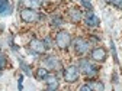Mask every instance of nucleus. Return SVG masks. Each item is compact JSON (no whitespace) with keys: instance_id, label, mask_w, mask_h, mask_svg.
Here are the masks:
<instances>
[{"instance_id":"f257e3e1","label":"nucleus","mask_w":122,"mask_h":91,"mask_svg":"<svg viewBox=\"0 0 122 91\" xmlns=\"http://www.w3.org/2000/svg\"><path fill=\"white\" fill-rule=\"evenodd\" d=\"M55 43L58 45L61 49H67L68 45L71 43V36H70V33L66 32V30H60V32L57 33V36H55Z\"/></svg>"},{"instance_id":"f03ea898","label":"nucleus","mask_w":122,"mask_h":91,"mask_svg":"<svg viewBox=\"0 0 122 91\" xmlns=\"http://www.w3.org/2000/svg\"><path fill=\"white\" fill-rule=\"evenodd\" d=\"M80 68L83 71V74L86 75V77H95V75L97 74V67L93 65L92 62H89L87 59H81L80 61Z\"/></svg>"},{"instance_id":"7ed1b4c3","label":"nucleus","mask_w":122,"mask_h":91,"mask_svg":"<svg viewBox=\"0 0 122 91\" xmlns=\"http://www.w3.org/2000/svg\"><path fill=\"white\" fill-rule=\"evenodd\" d=\"M74 49H76L77 54L83 55V54H86L90 49V43L86 39H83V38H77V39L74 41Z\"/></svg>"},{"instance_id":"20e7f679","label":"nucleus","mask_w":122,"mask_h":91,"mask_svg":"<svg viewBox=\"0 0 122 91\" xmlns=\"http://www.w3.org/2000/svg\"><path fill=\"white\" fill-rule=\"evenodd\" d=\"M64 78L67 82H74L76 80L79 78V68L76 67V65H70L66 68L64 71Z\"/></svg>"},{"instance_id":"39448f33","label":"nucleus","mask_w":122,"mask_h":91,"mask_svg":"<svg viewBox=\"0 0 122 91\" xmlns=\"http://www.w3.org/2000/svg\"><path fill=\"white\" fill-rule=\"evenodd\" d=\"M41 16L35 10H32V9H23V10H20V19L23 22H35Z\"/></svg>"},{"instance_id":"423d86ee","label":"nucleus","mask_w":122,"mask_h":91,"mask_svg":"<svg viewBox=\"0 0 122 91\" xmlns=\"http://www.w3.org/2000/svg\"><path fill=\"white\" fill-rule=\"evenodd\" d=\"M29 51L32 52L34 55H39V54H44L45 52V45L42 41H38V39H34L32 42L29 43Z\"/></svg>"},{"instance_id":"0eeeda50","label":"nucleus","mask_w":122,"mask_h":91,"mask_svg":"<svg viewBox=\"0 0 122 91\" xmlns=\"http://www.w3.org/2000/svg\"><path fill=\"white\" fill-rule=\"evenodd\" d=\"M90 56L93 61H97V62H100V61H105L106 58V51L103 48H96L90 52Z\"/></svg>"},{"instance_id":"6e6552de","label":"nucleus","mask_w":122,"mask_h":91,"mask_svg":"<svg viewBox=\"0 0 122 91\" xmlns=\"http://www.w3.org/2000/svg\"><path fill=\"white\" fill-rule=\"evenodd\" d=\"M68 18H70L71 22H80L81 18H83V13H81V10L77 9V7H71V9L68 10Z\"/></svg>"},{"instance_id":"1a4fd4ad","label":"nucleus","mask_w":122,"mask_h":91,"mask_svg":"<svg viewBox=\"0 0 122 91\" xmlns=\"http://www.w3.org/2000/svg\"><path fill=\"white\" fill-rule=\"evenodd\" d=\"M45 65H47L48 68H51V69H58V68L61 67L60 61H58L55 56H52V55H50V56L45 58Z\"/></svg>"},{"instance_id":"9d476101","label":"nucleus","mask_w":122,"mask_h":91,"mask_svg":"<svg viewBox=\"0 0 122 91\" xmlns=\"http://www.w3.org/2000/svg\"><path fill=\"white\" fill-rule=\"evenodd\" d=\"M45 82H47V85H48V90H57V87H58V80H57V77L55 75H47L45 77Z\"/></svg>"},{"instance_id":"9b49d317","label":"nucleus","mask_w":122,"mask_h":91,"mask_svg":"<svg viewBox=\"0 0 122 91\" xmlns=\"http://www.w3.org/2000/svg\"><path fill=\"white\" fill-rule=\"evenodd\" d=\"M86 23H87V26H90V27H96V26L99 25V19H97V16H95L92 12H89L87 16H86Z\"/></svg>"},{"instance_id":"f8f14e48","label":"nucleus","mask_w":122,"mask_h":91,"mask_svg":"<svg viewBox=\"0 0 122 91\" xmlns=\"http://www.w3.org/2000/svg\"><path fill=\"white\" fill-rule=\"evenodd\" d=\"M10 13H12V7H10L9 2L0 0V14H2V16H7Z\"/></svg>"},{"instance_id":"ddd939ff","label":"nucleus","mask_w":122,"mask_h":91,"mask_svg":"<svg viewBox=\"0 0 122 91\" xmlns=\"http://www.w3.org/2000/svg\"><path fill=\"white\" fill-rule=\"evenodd\" d=\"M87 85L90 87L92 91H103V88H105L103 82H100V81H89Z\"/></svg>"},{"instance_id":"4468645a","label":"nucleus","mask_w":122,"mask_h":91,"mask_svg":"<svg viewBox=\"0 0 122 91\" xmlns=\"http://www.w3.org/2000/svg\"><path fill=\"white\" fill-rule=\"evenodd\" d=\"M48 75V71H47V68H38L36 69V72H35V77L38 78V80H45V77Z\"/></svg>"},{"instance_id":"2eb2a0df","label":"nucleus","mask_w":122,"mask_h":91,"mask_svg":"<svg viewBox=\"0 0 122 91\" xmlns=\"http://www.w3.org/2000/svg\"><path fill=\"white\" fill-rule=\"evenodd\" d=\"M6 65H7V59H6V56H5L3 54H0V68L3 69Z\"/></svg>"},{"instance_id":"dca6fc26","label":"nucleus","mask_w":122,"mask_h":91,"mask_svg":"<svg viewBox=\"0 0 122 91\" xmlns=\"http://www.w3.org/2000/svg\"><path fill=\"white\" fill-rule=\"evenodd\" d=\"M63 23H64V22L61 20V18H58V16H54V18H52V25H54V26H61Z\"/></svg>"},{"instance_id":"f3484780","label":"nucleus","mask_w":122,"mask_h":91,"mask_svg":"<svg viewBox=\"0 0 122 91\" xmlns=\"http://www.w3.org/2000/svg\"><path fill=\"white\" fill-rule=\"evenodd\" d=\"M23 5H26V6H41L42 3L41 2H23Z\"/></svg>"},{"instance_id":"a211bd4d","label":"nucleus","mask_w":122,"mask_h":91,"mask_svg":"<svg viewBox=\"0 0 122 91\" xmlns=\"http://www.w3.org/2000/svg\"><path fill=\"white\" fill-rule=\"evenodd\" d=\"M81 5H83V6H84V7H86L89 12L92 10V3H89V2H84V0H83V2H81Z\"/></svg>"},{"instance_id":"6ab92c4d","label":"nucleus","mask_w":122,"mask_h":91,"mask_svg":"<svg viewBox=\"0 0 122 91\" xmlns=\"http://www.w3.org/2000/svg\"><path fill=\"white\" fill-rule=\"evenodd\" d=\"M22 69H23L26 74H30V71H29V68H28V65H26L25 62H22Z\"/></svg>"},{"instance_id":"aec40b11","label":"nucleus","mask_w":122,"mask_h":91,"mask_svg":"<svg viewBox=\"0 0 122 91\" xmlns=\"http://www.w3.org/2000/svg\"><path fill=\"white\" fill-rule=\"evenodd\" d=\"M80 91H92V90H90V87H89V85L86 84V85H83V87H80Z\"/></svg>"},{"instance_id":"412c9836","label":"nucleus","mask_w":122,"mask_h":91,"mask_svg":"<svg viewBox=\"0 0 122 91\" xmlns=\"http://www.w3.org/2000/svg\"><path fill=\"white\" fill-rule=\"evenodd\" d=\"M112 5H115V6H118V7H121V9H122V2H113Z\"/></svg>"},{"instance_id":"4be33fe9","label":"nucleus","mask_w":122,"mask_h":91,"mask_svg":"<svg viewBox=\"0 0 122 91\" xmlns=\"http://www.w3.org/2000/svg\"><path fill=\"white\" fill-rule=\"evenodd\" d=\"M0 75H2V68H0Z\"/></svg>"}]
</instances>
